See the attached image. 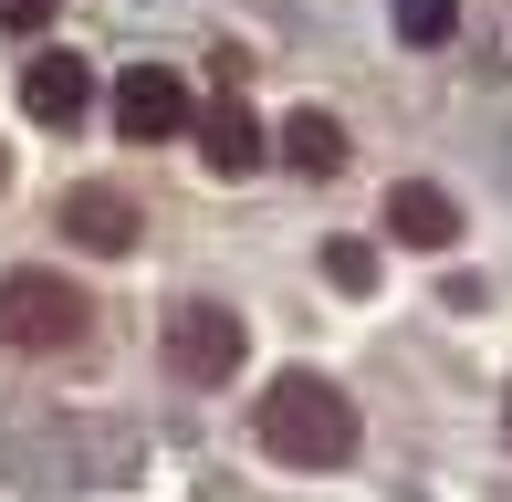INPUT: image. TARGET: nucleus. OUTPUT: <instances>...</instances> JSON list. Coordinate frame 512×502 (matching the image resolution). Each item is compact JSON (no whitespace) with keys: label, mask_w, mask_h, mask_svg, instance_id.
Here are the masks:
<instances>
[{"label":"nucleus","mask_w":512,"mask_h":502,"mask_svg":"<svg viewBox=\"0 0 512 502\" xmlns=\"http://www.w3.org/2000/svg\"><path fill=\"white\" fill-rule=\"evenodd\" d=\"M251 429H262V450H272L283 471H345V461H356V440H366V429H356V398H345L335 377H314V367L272 377Z\"/></svg>","instance_id":"obj_1"},{"label":"nucleus","mask_w":512,"mask_h":502,"mask_svg":"<svg viewBox=\"0 0 512 502\" xmlns=\"http://www.w3.org/2000/svg\"><path fill=\"white\" fill-rule=\"evenodd\" d=\"M74 335H95L84 283H63V272H11V283H0V346H21V356H63Z\"/></svg>","instance_id":"obj_2"},{"label":"nucleus","mask_w":512,"mask_h":502,"mask_svg":"<svg viewBox=\"0 0 512 502\" xmlns=\"http://www.w3.org/2000/svg\"><path fill=\"white\" fill-rule=\"evenodd\" d=\"M241 314L230 304H178L168 314V367L189 377V387H220V377H241Z\"/></svg>","instance_id":"obj_3"},{"label":"nucleus","mask_w":512,"mask_h":502,"mask_svg":"<svg viewBox=\"0 0 512 502\" xmlns=\"http://www.w3.org/2000/svg\"><path fill=\"white\" fill-rule=\"evenodd\" d=\"M199 105H189V84L168 74V63H136V74H115V126L136 136V147H157V136H178Z\"/></svg>","instance_id":"obj_4"},{"label":"nucleus","mask_w":512,"mask_h":502,"mask_svg":"<svg viewBox=\"0 0 512 502\" xmlns=\"http://www.w3.org/2000/svg\"><path fill=\"white\" fill-rule=\"evenodd\" d=\"M189 126H199V157H209L220 178H251V168H262V126H251V105H241V95H209Z\"/></svg>","instance_id":"obj_5"},{"label":"nucleus","mask_w":512,"mask_h":502,"mask_svg":"<svg viewBox=\"0 0 512 502\" xmlns=\"http://www.w3.org/2000/svg\"><path fill=\"white\" fill-rule=\"evenodd\" d=\"M387 231L418 241V251H450L460 241V199L429 189V178H398V189H387Z\"/></svg>","instance_id":"obj_6"},{"label":"nucleus","mask_w":512,"mask_h":502,"mask_svg":"<svg viewBox=\"0 0 512 502\" xmlns=\"http://www.w3.org/2000/svg\"><path fill=\"white\" fill-rule=\"evenodd\" d=\"M21 105H32L42 126H74L84 105H95V74H84L74 53H32V74H21Z\"/></svg>","instance_id":"obj_7"},{"label":"nucleus","mask_w":512,"mask_h":502,"mask_svg":"<svg viewBox=\"0 0 512 502\" xmlns=\"http://www.w3.org/2000/svg\"><path fill=\"white\" fill-rule=\"evenodd\" d=\"M63 241H84V251H136V199H126V189H74V199H63Z\"/></svg>","instance_id":"obj_8"},{"label":"nucleus","mask_w":512,"mask_h":502,"mask_svg":"<svg viewBox=\"0 0 512 502\" xmlns=\"http://www.w3.org/2000/svg\"><path fill=\"white\" fill-rule=\"evenodd\" d=\"M283 168L293 178H335L345 168V126L324 116V105H293V116H283Z\"/></svg>","instance_id":"obj_9"},{"label":"nucleus","mask_w":512,"mask_h":502,"mask_svg":"<svg viewBox=\"0 0 512 502\" xmlns=\"http://www.w3.org/2000/svg\"><path fill=\"white\" fill-rule=\"evenodd\" d=\"M450 32H460V0H398V42H418V53H439Z\"/></svg>","instance_id":"obj_10"},{"label":"nucleus","mask_w":512,"mask_h":502,"mask_svg":"<svg viewBox=\"0 0 512 502\" xmlns=\"http://www.w3.org/2000/svg\"><path fill=\"white\" fill-rule=\"evenodd\" d=\"M324 283L335 293H377V251L366 241H324Z\"/></svg>","instance_id":"obj_11"},{"label":"nucleus","mask_w":512,"mask_h":502,"mask_svg":"<svg viewBox=\"0 0 512 502\" xmlns=\"http://www.w3.org/2000/svg\"><path fill=\"white\" fill-rule=\"evenodd\" d=\"M53 11H63V0H0V32H42Z\"/></svg>","instance_id":"obj_12"},{"label":"nucleus","mask_w":512,"mask_h":502,"mask_svg":"<svg viewBox=\"0 0 512 502\" xmlns=\"http://www.w3.org/2000/svg\"><path fill=\"white\" fill-rule=\"evenodd\" d=\"M0 178H11V147H0Z\"/></svg>","instance_id":"obj_13"},{"label":"nucleus","mask_w":512,"mask_h":502,"mask_svg":"<svg viewBox=\"0 0 512 502\" xmlns=\"http://www.w3.org/2000/svg\"><path fill=\"white\" fill-rule=\"evenodd\" d=\"M502 429H512V398H502Z\"/></svg>","instance_id":"obj_14"}]
</instances>
